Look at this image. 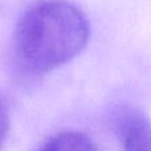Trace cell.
<instances>
[{"label": "cell", "instance_id": "obj_1", "mask_svg": "<svg viewBox=\"0 0 151 151\" xmlns=\"http://www.w3.org/2000/svg\"><path fill=\"white\" fill-rule=\"evenodd\" d=\"M89 36V21L76 5L64 0H42L20 17L13 35V52L21 68L44 74L80 55Z\"/></svg>", "mask_w": 151, "mask_h": 151}, {"label": "cell", "instance_id": "obj_2", "mask_svg": "<svg viewBox=\"0 0 151 151\" xmlns=\"http://www.w3.org/2000/svg\"><path fill=\"white\" fill-rule=\"evenodd\" d=\"M117 130L123 151H151V122L142 110L122 109Z\"/></svg>", "mask_w": 151, "mask_h": 151}, {"label": "cell", "instance_id": "obj_3", "mask_svg": "<svg viewBox=\"0 0 151 151\" xmlns=\"http://www.w3.org/2000/svg\"><path fill=\"white\" fill-rule=\"evenodd\" d=\"M37 151H97V146L88 134L69 130L56 134Z\"/></svg>", "mask_w": 151, "mask_h": 151}, {"label": "cell", "instance_id": "obj_4", "mask_svg": "<svg viewBox=\"0 0 151 151\" xmlns=\"http://www.w3.org/2000/svg\"><path fill=\"white\" fill-rule=\"evenodd\" d=\"M9 130V117H8V110L5 107L4 102L0 99V146L4 143L5 138L8 135Z\"/></svg>", "mask_w": 151, "mask_h": 151}]
</instances>
